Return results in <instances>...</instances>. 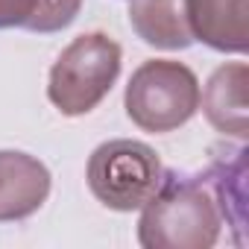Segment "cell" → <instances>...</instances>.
Here are the masks:
<instances>
[{"label": "cell", "instance_id": "cell-1", "mask_svg": "<svg viewBox=\"0 0 249 249\" xmlns=\"http://www.w3.org/2000/svg\"><path fill=\"white\" fill-rule=\"evenodd\" d=\"M220 226L223 217L205 179L164 170L156 194L141 205L138 243L144 249H211Z\"/></svg>", "mask_w": 249, "mask_h": 249}, {"label": "cell", "instance_id": "cell-2", "mask_svg": "<svg viewBox=\"0 0 249 249\" xmlns=\"http://www.w3.org/2000/svg\"><path fill=\"white\" fill-rule=\"evenodd\" d=\"M120 62H123L120 44L106 33L76 36L50 68L47 79L50 103L68 117L94 111L117 82Z\"/></svg>", "mask_w": 249, "mask_h": 249}, {"label": "cell", "instance_id": "cell-3", "mask_svg": "<svg viewBox=\"0 0 249 249\" xmlns=\"http://www.w3.org/2000/svg\"><path fill=\"white\" fill-rule=\"evenodd\" d=\"M123 106L138 129L153 135L173 132L199 108V79L182 62L150 59L129 76Z\"/></svg>", "mask_w": 249, "mask_h": 249}, {"label": "cell", "instance_id": "cell-4", "mask_svg": "<svg viewBox=\"0 0 249 249\" xmlns=\"http://www.w3.org/2000/svg\"><path fill=\"white\" fill-rule=\"evenodd\" d=\"M164 176L159 153L132 138H114L100 144L85 167L88 188L97 202L111 211H138L159 188Z\"/></svg>", "mask_w": 249, "mask_h": 249}, {"label": "cell", "instance_id": "cell-5", "mask_svg": "<svg viewBox=\"0 0 249 249\" xmlns=\"http://www.w3.org/2000/svg\"><path fill=\"white\" fill-rule=\"evenodd\" d=\"M50 196V170L30 153L0 150V223L33 217Z\"/></svg>", "mask_w": 249, "mask_h": 249}, {"label": "cell", "instance_id": "cell-6", "mask_svg": "<svg viewBox=\"0 0 249 249\" xmlns=\"http://www.w3.org/2000/svg\"><path fill=\"white\" fill-rule=\"evenodd\" d=\"M246 85H249V68L243 62L220 65L208 82L205 91H199V106L208 117V123L237 141H246L249 135V108H246Z\"/></svg>", "mask_w": 249, "mask_h": 249}, {"label": "cell", "instance_id": "cell-7", "mask_svg": "<svg viewBox=\"0 0 249 249\" xmlns=\"http://www.w3.org/2000/svg\"><path fill=\"white\" fill-rule=\"evenodd\" d=\"M185 18L194 41L217 53H246V0H185Z\"/></svg>", "mask_w": 249, "mask_h": 249}, {"label": "cell", "instance_id": "cell-8", "mask_svg": "<svg viewBox=\"0 0 249 249\" xmlns=\"http://www.w3.org/2000/svg\"><path fill=\"white\" fill-rule=\"evenodd\" d=\"M135 36L159 50H188L194 36L185 18V0H129Z\"/></svg>", "mask_w": 249, "mask_h": 249}, {"label": "cell", "instance_id": "cell-9", "mask_svg": "<svg viewBox=\"0 0 249 249\" xmlns=\"http://www.w3.org/2000/svg\"><path fill=\"white\" fill-rule=\"evenodd\" d=\"M214 194L220 217L234 229L243 231L246 226V150H214V159L205 173H199Z\"/></svg>", "mask_w": 249, "mask_h": 249}, {"label": "cell", "instance_id": "cell-10", "mask_svg": "<svg viewBox=\"0 0 249 249\" xmlns=\"http://www.w3.org/2000/svg\"><path fill=\"white\" fill-rule=\"evenodd\" d=\"M82 0H0V30L62 33L76 21Z\"/></svg>", "mask_w": 249, "mask_h": 249}]
</instances>
